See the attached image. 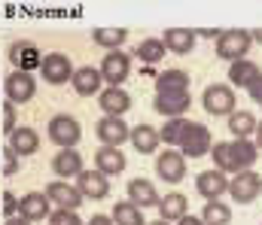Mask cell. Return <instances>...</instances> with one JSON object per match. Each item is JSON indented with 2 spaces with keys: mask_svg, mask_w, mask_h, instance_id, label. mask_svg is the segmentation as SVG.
I'll return each mask as SVG.
<instances>
[{
  "mask_svg": "<svg viewBox=\"0 0 262 225\" xmlns=\"http://www.w3.org/2000/svg\"><path fill=\"white\" fill-rule=\"evenodd\" d=\"M210 158L216 164V170L223 173H241V170H250L259 158L256 143L250 140H232V143H213L210 146Z\"/></svg>",
  "mask_w": 262,
  "mask_h": 225,
  "instance_id": "1",
  "label": "cell"
},
{
  "mask_svg": "<svg viewBox=\"0 0 262 225\" xmlns=\"http://www.w3.org/2000/svg\"><path fill=\"white\" fill-rule=\"evenodd\" d=\"M253 40H250V31H223L216 37V55L226 58V61H241L247 52H250Z\"/></svg>",
  "mask_w": 262,
  "mask_h": 225,
  "instance_id": "2",
  "label": "cell"
},
{
  "mask_svg": "<svg viewBox=\"0 0 262 225\" xmlns=\"http://www.w3.org/2000/svg\"><path fill=\"white\" fill-rule=\"evenodd\" d=\"M49 140L55 143V146H61V149H73L76 143H79V137H82V128H79V122L73 119V116H52L49 119Z\"/></svg>",
  "mask_w": 262,
  "mask_h": 225,
  "instance_id": "3",
  "label": "cell"
},
{
  "mask_svg": "<svg viewBox=\"0 0 262 225\" xmlns=\"http://www.w3.org/2000/svg\"><path fill=\"white\" fill-rule=\"evenodd\" d=\"M201 104H204V110L210 113V116H232L235 113V91H232V85H207L204 88V94H201Z\"/></svg>",
  "mask_w": 262,
  "mask_h": 225,
  "instance_id": "4",
  "label": "cell"
},
{
  "mask_svg": "<svg viewBox=\"0 0 262 225\" xmlns=\"http://www.w3.org/2000/svg\"><path fill=\"white\" fill-rule=\"evenodd\" d=\"M131 73V55H125L122 49H113L104 55L101 61V79L110 85V88H122V82Z\"/></svg>",
  "mask_w": 262,
  "mask_h": 225,
  "instance_id": "5",
  "label": "cell"
},
{
  "mask_svg": "<svg viewBox=\"0 0 262 225\" xmlns=\"http://www.w3.org/2000/svg\"><path fill=\"white\" fill-rule=\"evenodd\" d=\"M210 146H213L210 128H204L201 122H189V128L180 140V155L183 158H201V155H210Z\"/></svg>",
  "mask_w": 262,
  "mask_h": 225,
  "instance_id": "6",
  "label": "cell"
},
{
  "mask_svg": "<svg viewBox=\"0 0 262 225\" xmlns=\"http://www.w3.org/2000/svg\"><path fill=\"white\" fill-rule=\"evenodd\" d=\"M3 94L9 104H28L34 94H37V79L25 70H12V73L3 79Z\"/></svg>",
  "mask_w": 262,
  "mask_h": 225,
  "instance_id": "7",
  "label": "cell"
},
{
  "mask_svg": "<svg viewBox=\"0 0 262 225\" xmlns=\"http://www.w3.org/2000/svg\"><path fill=\"white\" fill-rule=\"evenodd\" d=\"M229 195L241 204H253L262 195V177L253 173V170H241L229 180Z\"/></svg>",
  "mask_w": 262,
  "mask_h": 225,
  "instance_id": "8",
  "label": "cell"
},
{
  "mask_svg": "<svg viewBox=\"0 0 262 225\" xmlns=\"http://www.w3.org/2000/svg\"><path fill=\"white\" fill-rule=\"evenodd\" d=\"M40 73H43V79L49 85H64V82H70V76H73V64H70V58L61 55V52H49V55L40 58Z\"/></svg>",
  "mask_w": 262,
  "mask_h": 225,
  "instance_id": "9",
  "label": "cell"
},
{
  "mask_svg": "<svg viewBox=\"0 0 262 225\" xmlns=\"http://www.w3.org/2000/svg\"><path fill=\"white\" fill-rule=\"evenodd\" d=\"M95 134H98L101 146H122V143L128 140L131 128L125 125L122 116H104V119L95 125Z\"/></svg>",
  "mask_w": 262,
  "mask_h": 225,
  "instance_id": "10",
  "label": "cell"
},
{
  "mask_svg": "<svg viewBox=\"0 0 262 225\" xmlns=\"http://www.w3.org/2000/svg\"><path fill=\"white\" fill-rule=\"evenodd\" d=\"M76 189L85 201H101L110 195V177H104L101 170H82L76 177Z\"/></svg>",
  "mask_w": 262,
  "mask_h": 225,
  "instance_id": "11",
  "label": "cell"
},
{
  "mask_svg": "<svg viewBox=\"0 0 262 225\" xmlns=\"http://www.w3.org/2000/svg\"><path fill=\"white\" fill-rule=\"evenodd\" d=\"M46 198H49V204H55L58 210H79V204H82L79 189L70 186L67 180H55V183H49V186H46Z\"/></svg>",
  "mask_w": 262,
  "mask_h": 225,
  "instance_id": "12",
  "label": "cell"
},
{
  "mask_svg": "<svg viewBox=\"0 0 262 225\" xmlns=\"http://www.w3.org/2000/svg\"><path fill=\"white\" fill-rule=\"evenodd\" d=\"M195 192L201 198H207V201H220L223 198V192H229V177L223 173V170H201L195 177Z\"/></svg>",
  "mask_w": 262,
  "mask_h": 225,
  "instance_id": "13",
  "label": "cell"
},
{
  "mask_svg": "<svg viewBox=\"0 0 262 225\" xmlns=\"http://www.w3.org/2000/svg\"><path fill=\"white\" fill-rule=\"evenodd\" d=\"M192 107V97L189 91H174V94H156L152 101V110L162 113L165 119H183V113Z\"/></svg>",
  "mask_w": 262,
  "mask_h": 225,
  "instance_id": "14",
  "label": "cell"
},
{
  "mask_svg": "<svg viewBox=\"0 0 262 225\" xmlns=\"http://www.w3.org/2000/svg\"><path fill=\"white\" fill-rule=\"evenodd\" d=\"M156 173H159L165 183H180V180L186 177V158L174 149L159 152V158H156Z\"/></svg>",
  "mask_w": 262,
  "mask_h": 225,
  "instance_id": "15",
  "label": "cell"
},
{
  "mask_svg": "<svg viewBox=\"0 0 262 225\" xmlns=\"http://www.w3.org/2000/svg\"><path fill=\"white\" fill-rule=\"evenodd\" d=\"M18 216L28 222H40L49 216V198L46 192H28L25 198H18Z\"/></svg>",
  "mask_w": 262,
  "mask_h": 225,
  "instance_id": "16",
  "label": "cell"
},
{
  "mask_svg": "<svg viewBox=\"0 0 262 225\" xmlns=\"http://www.w3.org/2000/svg\"><path fill=\"white\" fill-rule=\"evenodd\" d=\"M162 46L174 55H189L195 49V31L189 28H168L162 34Z\"/></svg>",
  "mask_w": 262,
  "mask_h": 225,
  "instance_id": "17",
  "label": "cell"
},
{
  "mask_svg": "<svg viewBox=\"0 0 262 225\" xmlns=\"http://www.w3.org/2000/svg\"><path fill=\"white\" fill-rule=\"evenodd\" d=\"M40 52H37V46L34 43H28V40H18V43H12L9 46V61L18 67V70H25V73H31L34 67H40Z\"/></svg>",
  "mask_w": 262,
  "mask_h": 225,
  "instance_id": "18",
  "label": "cell"
},
{
  "mask_svg": "<svg viewBox=\"0 0 262 225\" xmlns=\"http://www.w3.org/2000/svg\"><path fill=\"white\" fill-rule=\"evenodd\" d=\"M95 170H101L104 177H116L125 170V155L119 146H101L95 152Z\"/></svg>",
  "mask_w": 262,
  "mask_h": 225,
  "instance_id": "19",
  "label": "cell"
},
{
  "mask_svg": "<svg viewBox=\"0 0 262 225\" xmlns=\"http://www.w3.org/2000/svg\"><path fill=\"white\" fill-rule=\"evenodd\" d=\"M9 149L15 152L18 158L34 155V152L40 149V134H37L34 128H28V125H18V128L9 134Z\"/></svg>",
  "mask_w": 262,
  "mask_h": 225,
  "instance_id": "20",
  "label": "cell"
},
{
  "mask_svg": "<svg viewBox=\"0 0 262 225\" xmlns=\"http://www.w3.org/2000/svg\"><path fill=\"white\" fill-rule=\"evenodd\" d=\"M98 107L104 110V116H125L131 107V97L122 88H104L98 94Z\"/></svg>",
  "mask_w": 262,
  "mask_h": 225,
  "instance_id": "21",
  "label": "cell"
},
{
  "mask_svg": "<svg viewBox=\"0 0 262 225\" xmlns=\"http://www.w3.org/2000/svg\"><path fill=\"white\" fill-rule=\"evenodd\" d=\"M70 82H73V91L79 94V97H92V94H98V88H101V70L98 67H76L73 76H70Z\"/></svg>",
  "mask_w": 262,
  "mask_h": 225,
  "instance_id": "22",
  "label": "cell"
},
{
  "mask_svg": "<svg viewBox=\"0 0 262 225\" xmlns=\"http://www.w3.org/2000/svg\"><path fill=\"white\" fill-rule=\"evenodd\" d=\"M128 201L134 207H159V192L149 180L143 177H134L128 183Z\"/></svg>",
  "mask_w": 262,
  "mask_h": 225,
  "instance_id": "23",
  "label": "cell"
},
{
  "mask_svg": "<svg viewBox=\"0 0 262 225\" xmlns=\"http://www.w3.org/2000/svg\"><path fill=\"white\" fill-rule=\"evenodd\" d=\"M52 173L55 177H61V180H67V177H79L82 173V155L76 149H61L52 155Z\"/></svg>",
  "mask_w": 262,
  "mask_h": 225,
  "instance_id": "24",
  "label": "cell"
},
{
  "mask_svg": "<svg viewBox=\"0 0 262 225\" xmlns=\"http://www.w3.org/2000/svg\"><path fill=\"white\" fill-rule=\"evenodd\" d=\"M128 140H131V146L140 152V155H149V152H156V149H159V143H162V140H159V131H156L152 125H146V122L131 128Z\"/></svg>",
  "mask_w": 262,
  "mask_h": 225,
  "instance_id": "25",
  "label": "cell"
},
{
  "mask_svg": "<svg viewBox=\"0 0 262 225\" xmlns=\"http://www.w3.org/2000/svg\"><path fill=\"white\" fill-rule=\"evenodd\" d=\"M259 64L256 61H250V58H241V61H232V67H229V79H232V85H238V88H250L256 79H259Z\"/></svg>",
  "mask_w": 262,
  "mask_h": 225,
  "instance_id": "26",
  "label": "cell"
},
{
  "mask_svg": "<svg viewBox=\"0 0 262 225\" xmlns=\"http://www.w3.org/2000/svg\"><path fill=\"white\" fill-rule=\"evenodd\" d=\"M159 213H162L165 222H177V219H183V216L189 213V201H186V195L171 192V195L159 198Z\"/></svg>",
  "mask_w": 262,
  "mask_h": 225,
  "instance_id": "27",
  "label": "cell"
},
{
  "mask_svg": "<svg viewBox=\"0 0 262 225\" xmlns=\"http://www.w3.org/2000/svg\"><path fill=\"white\" fill-rule=\"evenodd\" d=\"M174 91H189L186 70H162L156 76V94H174Z\"/></svg>",
  "mask_w": 262,
  "mask_h": 225,
  "instance_id": "28",
  "label": "cell"
},
{
  "mask_svg": "<svg viewBox=\"0 0 262 225\" xmlns=\"http://www.w3.org/2000/svg\"><path fill=\"white\" fill-rule=\"evenodd\" d=\"M229 131L235 134V140H247L256 131V116L250 110H235L229 116Z\"/></svg>",
  "mask_w": 262,
  "mask_h": 225,
  "instance_id": "29",
  "label": "cell"
},
{
  "mask_svg": "<svg viewBox=\"0 0 262 225\" xmlns=\"http://www.w3.org/2000/svg\"><path fill=\"white\" fill-rule=\"evenodd\" d=\"M92 40H95V46H104V49H122V43L128 40V31L125 28H98V31H92Z\"/></svg>",
  "mask_w": 262,
  "mask_h": 225,
  "instance_id": "30",
  "label": "cell"
},
{
  "mask_svg": "<svg viewBox=\"0 0 262 225\" xmlns=\"http://www.w3.org/2000/svg\"><path fill=\"white\" fill-rule=\"evenodd\" d=\"M134 55H137L143 64H159V61L168 55V49L162 46V40H156V37H146V40H140V43H137Z\"/></svg>",
  "mask_w": 262,
  "mask_h": 225,
  "instance_id": "31",
  "label": "cell"
},
{
  "mask_svg": "<svg viewBox=\"0 0 262 225\" xmlns=\"http://www.w3.org/2000/svg\"><path fill=\"white\" fill-rule=\"evenodd\" d=\"M186 128H189V119H168V122L162 125V131H159V140L168 143V149H174V146H180Z\"/></svg>",
  "mask_w": 262,
  "mask_h": 225,
  "instance_id": "32",
  "label": "cell"
},
{
  "mask_svg": "<svg viewBox=\"0 0 262 225\" xmlns=\"http://www.w3.org/2000/svg\"><path fill=\"white\" fill-rule=\"evenodd\" d=\"M201 222L204 225H229L232 222V207L223 201H207L201 210Z\"/></svg>",
  "mask_w": 262,
  "mask_h": 225,
  "instance_id": "33",
  "label": "cell"
},
{
  "mask_svg": "<svg viewBox=\"0 0 262 225\" xmlns=\"http://www.w3.org/2000/svg\"><path fill=\"white\" fill-rule=\"evenodd\" d=\"M110 219H113V225H143V213L131 201H116Z\"/></svg>",
  "mask_w": 262,
  "mask_h": 225,
  "instance_id": "34",
  "label": "cell"
},
{
  "mask_svg": "<svg viewBox=\"0 0 262 225\" xmlns=\"http://www.w3.org/2000/svg\"><path fill=\"white\" fill-rule=\"evenodd\" d=\"M46 219H49V225H85L76 216V210H55V213H49Z\"/></svg>",
  "mask_w": 262,
  "mask_h": 225,
  "instance_id": "35",
  "label": "cell"
},
{
  "mask_svg": "<svg viewBox=\"0 0 262 225\" xmlns=\"http://www.w3.org/2000/svg\"><path fill=\"white\" fill-rule=\"evenodd\" d=\"M15 128H18V122H15V104H3V125H0V131L12 134Z\"/></svg>",
  "mask_w": 262,
  "mask_h": 225,
  "instance_id": "36",
  "label": "cell"
},
{
  "mask_svg": "<svg viewBox=\"0 0 262 225\" xmlns=\"http://www.w3.org/2000/svg\"><path fill=\"white\" fill-rule=\"evenodd\" d=\"M0 210L6 213V219L15 216V213H18V198H15L12 192H3V195H0Z\"/></svg>",
  "mask_w": 262,
  "mask_h": 225,
  "instance_id": "37",
  "label": "cell"
},
{
  "mask_svg": "<svg viewBox=\"0 0 262 225\" xmlns=\"http://www.w3.org/2000/svg\"><path fill=\"white\" fill-rule=\"evenodd\" d=\"M0 152H3V173H6V177H12V173L18 170V155L9 149V146H6V149H0Z\"/></svg>",
  "mask_w": 262,
  "mask_h": 225,
  "instance_id": "38",
  "label": "cell"
},
{
  "mask_svg": "<svg viewBox=\"0 0 262 225\" xmlns=\"http://www.w3.org/2000/svg\"><path fill=\"white\" fill-rule=\"evenodd\" d=\"M247 91H250V97H253V101H259V97H262V73H259V79H256Z\"/></svg>",
  "mask_w": 262,
  "mask_h": 225,
  "instance_id": "39",
  "label": "cell"
},
{
  "mask_svg": "<svg viewBox=\"0 0 262 225\" xmlns=\"http://www.w3.org/2000/svg\"><path fill=\"white\" fill-rule=\"evenodd\" d=\"M85 225H113V219H110V216H104V213H95Z\"/></svg>",
  "mask_w": 262,
  "mask_h": 225,
  "instance_id": "40",
  "label": "cell"
},
{
  "mask_svg": "<svg viewBox=\"0 0 262 225\" xmlns=\"http://www.w3.org/2000/svg\"><path fill=\"white\" fill-rule=\"evenodd\" d=\"M177 225H204V222H201V216H189L186 213L183 219H177Z\"/></svg>",
  "mask_w": 262,
  "mask_h": 225,
  "instance_id": "41",
  "label": "cell"
},
{
  "mask_svg": "<svg viewBox=\"0 0 262 225\" xmlns=\"http://www.w3.org/2000/svg\"><path fill=\"white\" fill-rule=\"evenodd\" d=\"M3 225H31V222H28V219H21V216H9Z\"/></svg>",
  "mask_w": 262,
  "mask_h": 225,
  "instance_id": "42",
  "label": "cell"
},
{
  "mask_svg": "<svg viewBox=\"0 0 262 225\" xmlns=\"http://www.w3.org/2000/svg\"><path fill=\"white\" fill-rule=\"evenodd\" d=\"M253 134H256V149H262V122H256V131Z\"/></svg>",
  "mask_w": 262,
  "mask_h": 225,
  "instance_id": "43",
  "label": "cell"
},
{
  "mask_svg": "<svg viewBox=\"0 0 262 225\" xmlns=\"http://www.w3.org/2000/svg\"><path fill=\"white\" fill-rule=\"evenodd\" d=\"M198 34H201V37H220V34L213 31V28H204V31H198Z\"/></svg>",
  "mask_w": 262,
  "mask_h": 225,
  "instance_id": "44",
  "label": "cell"
},
{
  "mask_svg": "<svg viewBox=\"0 0 262 225\" xmlns=\"http://www.w3.org/2000/svg\"><path fill=\"white\" fill-rule=\"evenodd\" d=\"M250 40H256V43H262V28H259V31H250Z\"/></svg>",
  "mask_w": 262,
  "mask_h": 225,
  "instance_id": "45",
  "label": "cell"
},
{
  "mask_svg": "<svg viewBox=\"0 0 262 225\" xmlns=\"http://www.w3.org/2000/svg\"><path fill=\"white\" fill-rule=\"evenodd\" d=\"M146 225H168L165 219H156V222H146Z\"/></svg>",
  "mask_w": 262,
  "mask_h": 225,
  "instance_id": "46",
  "label": "cell"
},
{
  "mask_svg": "<svg viewBox=\"0 0 262 225\" xmlns=\"http://www.w3.org/2000/svg\"><path fill=\"white\" fill-rule=\"evenodd\" d=\"M259 104H262V97H259Z\"/></svg>",
  "mask_w": 262,
  "mask_h": 225,
  "instance_id": "47",
  "label": "cell"
}]
</instances>
